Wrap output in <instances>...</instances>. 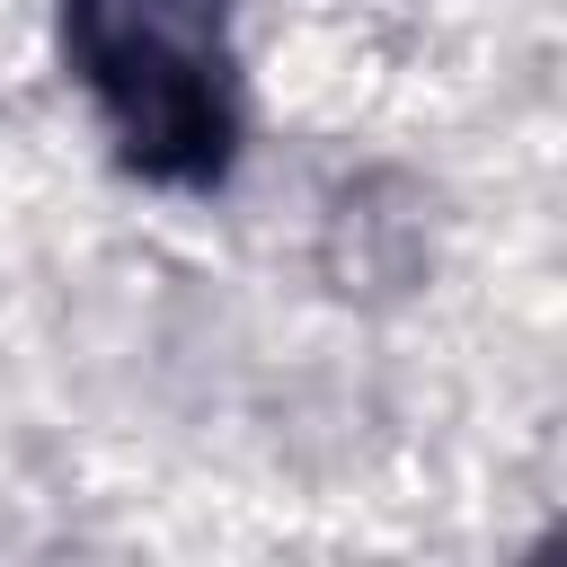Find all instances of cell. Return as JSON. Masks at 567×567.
<instances>
[{"label":"cell","mask_w":567,"mask_h":567,"mask_svg":"<svg viewBox=\"0 0 567 567\" xmlns=\"http://www.w3.org/2000/svg\"><path fill=\"white\" fill-rule=\"evenodd\" d=\"M239 0H62V62L115 159L151 186L213 195L239 159Z\"/></svg>","instance_id":"1"}]
</instances>
